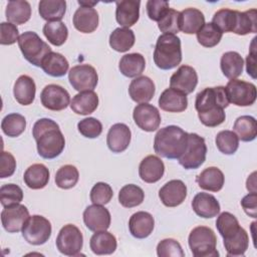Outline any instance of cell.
Returning <instances> with one entry per match:
<instances>
[{"mask_svg":"<svg viewBox=\"0 0 257 257\" xmlns=\"http://www.w3.org/2000/svg\"><path fill=\"white\" fill-rule=\"evenodd\" d=\"M225 86L206 87L196 95L195 108L201 122L209 127H215L224 122V108L229 105Z\"/></svg>","mask_w":257,"mask_h":257,"instance_id":"6da1fadb","label":"cell"},{"mask_svg":"<svg viewBox=\"0 0 257 257\" xmlns=\"http://www.w3.org/2000/svg\"><path fill=\"white\" fill-rule=\"evenodd\" d=\"M32 136L36 141L38 155L43 159H54L64 150V137L59 125L51 118L38 119L33 125Z\"/></svg>","mask_w":257,"mask_h":257,"instance_id":"7a4b0ae2","label":"cell"},{"mask_svg":"<svg viewBox=\"0 0 257 257\" xmlns=\"http://www.w3.org/2000/svg\"><path fill=\"white\" fill-rule=\"evenodd\" d=\"M188 144V133L177 125L161 128L155 136L154 150L157 155L166 159H179Z\"/></svg>","mask_w":257,"mask_h":257,"instance_id":"3957f363","label":"cell"},{"mask_svg":"<svg viewBox=\"0 0 257 257\" xmlns=\"http://www.w3.org/2000/svg\"><path fill=\"white\" fill-rule=\"evenodd\" d=\"M154 61L163 70L177 67L182 61L181 39L175 34L160 35L154 50Z\"/></svg>","mask_w":257,"mask_h":257,"instance_id":"277c9868","label":"cell"},{"mask_svg":"<svg viewBox=\"0 0 257 257\" xmlns=\"http://www.w3.org/2000/svg\"><path fill=\"white\" fill-rule=\"evenodd\" d=\"M189 247L195 257H218L217 238L214 231L206 226L194 228L188 238Z\"/></svg>","mask_w":257,"mask_h":257,"instance_id":"5b68a950","label":"cell"},{"mask_svg":"<svg viewBox=\"0 0 257 257\" xmlns=\"http://www.w3.org/2000/svg\"><path fill=\"white\" fill-rule=\"evenodd\" d=\"M17 42L24 58L35 66L41 67L42 60L49 52H51L50 46L33 31L22 33Z\"/></svg>","mask_w":257,"mask_h":257,"instance_id":"8992f818","label":"cell"},{"mask_svg":"<svg viewBox=\"0 0 257 257\" xmlns=\"http://www.w3.org/2000/svg\"><path fill=\"white\" fill-rule=\"evenodd\" d=\"M207 155L205 140L195 133L188 134V144L184 154L178 159L179 164L186 170L198 169L201 167Z\"/></svg>","mask_w":257,"mask_h":257,"instance_id":"52a82bcc","label":"cell"},{"mask_svg":"<svg viewBox=\"0 0 257 257\" xmlns=\"http://www.w3.org/2000/svg\"><path fill=\"white\" fill-rule=\"evenodd\" d=\"M51 224L43 216H30L22 228L23 238L31 245H42L51 236Z\"/></svg>","mask_w":257,"mask_h":257,"instance_id":"ba28073f","label":"cell"},{"mask_svg":"<svg viewBox=\"0 0 257 257\" xmlns=\"http://www.w3.org/2000/svg\"><path fill=\"white\" fill-rule=\"evenodd\" d=\"M55 243L61 254L66 256H76L82 249L83 236L81 231L75 225L67 224L60 229Z\"/></svg>","mask_w":257,"mask_h":257,"instance_id":"9c48e42d","label":"cell"},{"mask_svg":"<svg viewBox=\"0 0 257 257\" xmlns=\"http://www.w3.org/2000/svg\"><path fill=\"white\" fill-rule=\"evenodd\" d=\"M225 89L229 102L237 106H249L256 100V86L252 82L231 79L227 83Z\"/></svg>","mask_w":257,"mask_h":257,"instance_id":"30bf717a","label":"cell"},{"mask_svg":"<svg viewBox=\"0 0 257 257\" xmlns=\"http://www.w3.org/2000/svg\"><path fill=\"white\" fill-rule=\"evenodd\" d=\"M68 80L71 86L79 92L93 90L97 85L98 75L93 66L89 64H79L69 70Z\"/></svg>","mask_w":257,"mask_h":257,"instance_id":"8fae6325","label":"cell"},{"mask_svg":"<svg viewBox=\"0 0 257 257\" xmlns=\"http://www.w3.org/2000/svg\"><path fill=\"white\" fill-rule=\"evenodd\" d=\"M40 100L45 108L59 111L68 106L70 103V95L62 86L58 84H48L42 89Z\"/></svg>","mask_w":257,"mask_h":257,"instance_id":"7c38bea8","label":"cell"},{"mask_svg":"<svg viewBox=\"0 0 257 257\" xmlns=\"http://www.w3.org/2000/svg\"><path fill=\"white\" fill-rule=\"evenodd\" d=\"M29 217V211L24 205L14 204L4 207L1 212V223L8 233H17L22 231Z\"/></svg>","mask_w":257,"mask_h":257,"instance_id":"4fadbf2b","label":"cell"},{"mask_svg":"<svg viewBox=\"0 0 257 257\" xmlns=\"http://www.w3.org/2000/svg\"><path fill=\"white\" fill-rule=\"evenodd\" d=\"M133 117L136 124L145 132H155L161 124L159 109L150 103H140L134 108Z\"/></svg>","mask_w":257,"mask_h":257,"instance_id":"5bb4252c","label":"cell"},{"mask_svg":"<svg viewBox=\"0 0 257 257\" xmlns=\"http://www.w3.org/2000/svg\"><path fill=\"white\" fill-rule=\"evenodd\" d=\"M198 84V74L192 66L181 65L170 78V87L184 94L192 93Z\"/></svg>","mask_w":257,"mask_h":257,"instance_id":"9a60e30c","label":"cell"},{"mask_svg":"<svg viewBox=\"0 0 257 257\" xmlns=\"http://www.w3.org/2000/svg\"><path fill=\"white\" fill-rule=\"evenodd\" d=\"M110 213L102 205H90L83 212V222L92 232L107 230L110 226Z\"/></svg>","mask_w":257,"mask_h":257,"instance_id":"2e32d148","label":"cell"},{"mask_svg":"<svg viewBox=\"0 0 257 257\" xmlns=\"http://www.w3.org/2000/svg\"><path fill=\"white\" fill-rule=\"evenodd\" d=\"M187 197V186L181 180H171L159 191V198L166 207H177Z\"/></svg>","mask_w":257,"mask_h":257,"instance_id":"e0dca14e","label":"cell"},{"mask_svg":"<svg viewBox=\"0 0 257 257\" xmlns=\"http://www.w3.org/2000/svg\"><path fill=\"white\" fill-rule=\"evenodd\" d=\"M131 138L132 133L126 124L114 123L107 133L106 144L112 153H122L130 146Z\"/></svg>","mask_w":257,"mask_h":257,"instance_id":"ac0fdd59","label":"cell"},{"mask_svg":"<svg viewBox=\"0 0 257 257\" xmlns=\"http://www.w3.org/2000/svg\"><path fill=\"white\" fill-rule=\"evenodd\" d=\"M115 19L120 26L130 28L138 22L140 18V1L122 0L115 2Z\"/></svg>","mask_w":257,"mask_h":257,"instance_id":"d6986e66","label":"cell"},{"mask_svg":"<svg viewBox=\"0 0 257 257\" xmlns=\"http://www.w3.org/2000/svg\"><path fill=\"white\" fill-rule=\"evenodd\" d=\"M155 83L148 76H138L128 86L131 98L138 103H147L155 95Z\"/></svg>","mask_w":257,"mask_h":257,"instance_id":"ffe728a7","label":"cell"},{"mask_svg":"<svg viewBox=\"0 0 257 257\" xmlns=\"http://www.w3.org/2000/svg\"><path fill=\"white\" fill-rule=\"evenodd\" d=\"M165 173V165L163 161L154 155H150L143 159L139 167V175L141 179L149 184L156 183L162 179Z\"/></svg>","mask_w":257,"mask_h":257,"instance_id":"44dd1931","label":"cell"},{"mask_svg":"<svg viewBox=\"0 0 257 257\" xmlns=\"http://www.w3.org/2000/svg\"><path fill=\"white\" fill-rule=\"evenodd\" d=\"M155 227L154 217L145 211H139L133 214L128 221V229L131 234L137 239L149 237Z\"/></svg>","mask_w":257,"mask_h":257,"instance_id":"7402d4cb","label":"cell"},{"mask_svg":"<svg viewBox=\"0 0 257 257\" xmlns=\"http://www.w3.org/2000/svg\"><path fill=\"white\" fill-rule=\"evenodd\" d=\"M73 26L81 33H91L98 26V13L92 7L80 6L72 18Z\"/></svg>","mask_w":257,"mask_h":257,"instance_id":"603a6c76","label":"cell"},{"mask_svg":"<svg viewBox=\"0 0 257 257\" xmlns=\"http://www.w3.org/2000/svg\"><path fill=\"white\" fill-rule=\"evenodd\" d=\"M192 208L199 217L205 219L216 217L220 213L219 202L208 193H198L192 201Z\"/></svg>","mask_w":257,"mask_h":257,"instance_id":"cb8c5ba5","label":"cell"},{"mask_svg":"<svg viewBox=\"0 0 257 257\" xmlns=\"http://www.w3.org/2000/svg\"><path fill=\"white\" fill-rule=\"evenodd\" d=\"M159 106L168 112H182L188 106V98L186 94L170 87L160 95Z\"/></svg>","mask_w":257,"mask_h":257,"instance_id":"d4e9b609","label":"cell"},{"mask_svg":"<svg viewBox=\"0 0 257 257\" xmlns=\"http://www.w3.org/2000/svg\"><path fill=\"white\" fill-rule=\"evenodd\" d=\"M205 24L204 14L197 8H187L180 12V30L186 34L197 33Z\"/></svg>","mask_w":257,"mask_h":257,"instance_id":"484cf974","label":"cell"},{"mask_svg":"<svg viewBox=\"0 0 257 257\" xmlns=\"http://www.w3.org/2000/svg\"><path fill=\"white\" fill-rule=\"evenodd\" d=\"M36 85L32 77L20 75L14 83L13 94L15 99L22 105H29L34 101Z\"/></svg>","mask_w":257,"mask_h":257,"instance_id":"4316f807","label":"cell"},{"mask_svg":"<svg viewBox=\"0 0 257 257\" xmlns=\"http://www.w3.org/2000/svg\"><path fill=\"white\" fill-rule=\"evenodd\" d=\"M196 182L203 190L210 192H219L225 183L223 172L217 167H209L198 175Z\"/></svg>","mask_w":257,"mask_h":257,"instance_id":"83f0119b","label":"cell"},{"mask_svg":"<svg viewBox=\"0 0 257 257\" xmlns=\"http://www.w3.org/2000/svg\"><path fill=\"white\" fill-rule=\"evenodd\" d=\"M89 246L91 251L96 255H109L115 251L117 243L115 236L104 230L95 232L91 236Z\"/></svg>","mask_w":257,"mask_h":257,"instance_id":"f1b7e54d","label":"cell"},{"mask_svg":"<svg viewBox=\"0 0 257 257\" xmlns=\"http://www.w3.org/2000/svg\"><path fill=\"white\" fill-rule=\"evenodd\" d=\"M98 106V96L93 90L80 91L70 101L71 109L81 115L92 113Z\"/></svg>","mask_w":257,"mask_h":257,"instance_id":"f546056e","label":"cell"},{"mask_svg":"<svg viewBox=\"0 0 257 257\" xmlns=\"http://www.w3.org/2000/svg\"><path fill=\"white\" fill-rule=\"evenodd\" d=\"M49 170L43 164H34L28 167L24 173L23 180L26 186L32 190L46 187L49 182Z\"/></svg>","mask_w":257,"mask_h":257,"instance_id":"4dcf8cb0","label":"cell"},{"mask_svg":"<svg viewBox=\"0 0 257 257\" xmlns=\"http://www.w3.org/2000/svg\"><path fill=\"white\" fill-rule=\"evenodd\" d=\"M5 15L7 20L14 25H21L31 17V6L25 0H12L6 6Z\"/></svg>","mask_w":257,"mask_h":257,"instance_id":"1f68e13d","label":"cell"},{"mask_svg":"<svg viewBox=\"0 0 257 257\" xmlns=\"http://www.w3.org/2000/svg\"><path fill=\"white\" fill-rule=\"evenodd\" d=\"M41 68L50 76L61 77L67 73L69 63L62 54L51 51L42 60Z\"/></svg>","mask_w":257,"mask_h":257,"instance_id":"d6a6232c","label":"cell"},{"mask_svg":"<svg viewBox=\"0 0 257 257\" xmlns=\"http://www.w3.org/2000/svg\"><path fill=\"white\" fill-rule=\"evenodd\" d=\"M146 67L145 57L141 53H128L124 54L118 64L120 73L126 77L140 76Z\"/></svg>","mask_w":257,"mask_h":257,"instance_id":"836d02e7","label":"cell"},{"mask_svg":"<svg viewBox=\"0 0 257 257\" xmlns=\"http://www.w3.org/2000/svg\"><path fill=\"white\" fill-rule=\"evenodd\" d=\"M244 60L236 51L225 52L220 60V67L223 74L229 79H236L243 72Z\"/></svg>","mask_w":257,"mask_h":257,"instance_id":"e575fe53","label":"cell"},{"mask_svg":"<svg viewBox=\"0 0 257 257\" xmlns=\"http://www.w3.org/2000/svg\"><path fill=\"white\" fill-rule=\"evenodd\" d=\"M66 11L64 0H42L38 5V12L42 19L47 22L60 21Z\"/></svg>","mask_w":257,"mask_h":257,"instance_id":"d590c367","label":"cell"},{"mask_svg":"<svg viewBox=\"0 0 257 257\" xmlns=\"http://www.w3.org/2000/svg\"><path fill=\"white\" fill-rule=\"evenodd\" d=\"M227 256H243L249 247V236L242 227L231 237L223 239Z\"/></svg>","mask_w":257,"mask_h":257,"instance_id":"8d00e7d4","label":"cell"},{"mask_svg":"<svg viewBox=\"0 0 257 257\" xmlns=\"http://www.w3.org/2000/svg\"><path fill=\"white\" fill-rule=\"evenodd\" d=\"M135 33L130 28H115L109 35V45L117 52H126L135 44Z\"/></svg>","mask_w":257,"mask_h":257,"instance_id":"74e56055","label":"cell"},{"mask_svg":"<svg viewBox=\"0 0 257 257\" xmlns=\"http://www.w3.org/2000/svg\"><path fill=\"white\" fill-rule=\"evenodd\" d=\"M233 131L242 142H252L257 136V123L251 115L239 116L233 125Z\"/></svg>","mask_w":257,"mask_h":257,"instance_id":"f35d334b","label":"cell"},{"mask_svg":"<svg viewBox=\"0 0 257 257\" xmlns=\"http://www.w3.org/2000/svg\"><path fill=\"white\" fill-rule=\"evenodd\" d=\"M145 193L137 185L128 184L123 186L118 193V202L124 208H134L144 202Z\"/></svg>","mask_w":257,"mask_h":257,"instance_id":"ab89813d","label":"cell"},{"mask_svg":"<svg viewBox=\"0 0 257 257\" xmlns=\"http://www.w3.org/2000/svg\"><path fill=\"white\" fill-rule=\"evenodd\" d=\"M42 32L46 39L54 46H61L68 37V29L61 21L46 22Z\"/></svg>","mask_w":257,"mask_h":257,"instance_id":"60d3db41","label":"cell"},{"mask_svg":"<svg viewBox=\"0 0 257 257\" xmlns=\"http://www.w3.org/2000/svg\"><path fill=\"white\" fill-rule=\"evenodd\" d=\"M237 10L223 8L218 10L213 18L212 23L223 32H234L237 25Z\"/></svg>","mask_w":257,"mask_h":257,"instance_id":"b9f144b4","label":"cell"},{"mask_svg":"<svg viewBox=\"0 0 257 257\" xmlns=\"http://www.w3.org/2000/svg\"><path fill=\"white\" fill-rule=\"evenodd\" d=\"M26 127V119L25 117L17 112L9 113L1 121V128L2 132L10 137V138H16L19 137Z\"/></svg>","mask_w":257,"mask_h":257,"instance_id":"7bdbcfd3","label":"cell"},{"mask_svg":"<svg viewBox=\"0 0 257 257\" xmlns=\"http://www.w3.org/2000/svg\"><path fill=\"white\" fill-rule=\"evenodd\" d=\"M257 10L250 9L245 12H237V25L233 33L238 35H246L257 32Z\"/></svg>","mask_w":257,"mask_h":257,"instance_id":"ee69618b","label":"cell"},{"mask_svg":"<svg viewBox=\"0 0 257 257\" xmlns=\"http://www.w3.org/2000/svg\"><path fill=\"white\" fill-rule=\"evenodd\" d=\"M79 179V173L76 167L64 165L58 169L55 174V184L58 188L68 190L73 188Z\"/></svg>","mask_w":257,"mask_h":257,"instance_id":"f6af8a7d","label":"cell"},{"mask_svg":"<svg viewBox=\"0 0 257 257\" xmlns=\"http://www.w3.org/2000/svg\"><path fill=\"white\" fill-rule=\"evenodd\" d=\"M198 42L204 47H214L222 39V32L212 23H205L203 27L196 33Z\"/></svg>","mask_w":257,"mask_h":257,"instance_id":"bcb514c9","label":"cell"},{"mask_svg":"<svg viewBox=\"0 0 257 257\" xmlns=\"http://www.w3.org/2000/svg\"><path fill=\"white\" fill-rule=\"evenodd\" d=\"M218 150L224 155H233L239 148V139L232 131H221L215 140Z\"/></svg>","mask_w":257,"mask_h":257,"instance_id":"7dc6e473","label":"cell"},{"mask_svg":"<svg viewBox=\"0 0 257 257\" xmlns=\"http://www.w3.org/2000/svg\"><path fill=\"white\" fill-rule=\"evenodd\" d=\"M240 227L237 218L230 212L221 213L216 221V228L223 239H227L234 235Z\"/></svg>","mask_w":257,"mask_h":257,"instance_id":"c3c4849f","label":"cell"},{"mask_svg":"<svg viewBox=\"0 0 257 257\" xmlns=\"http://www.w3.org/2000/svg\"><path fill=\"white\" fill-rule=\"evenodd\" d=\"M23 199L22 189L15 184H5L0 188V202L3 207L19 204Z\"/></svg>","mask_w":257,"mask_h":257,"instance_id":"681fc988","label":"cell"},{"mask_svg":"<svg viewBox=\"0 0 257 257\" xmlns=\"http://www.w3.org/2000/svg\"><path fill=\"white\" fill-rule=\"evenodd\" d=\"M180 12L169 8L165 15L158 21V27L164 34H176L180 31L179 26Z\"/></svg>","mask_w":257,"mask_h":257,"instance_id":"f907efd6","label":"cell"},{"mask_svg":"<svg viewBox=\"0 0 257 257\" xmlns=\"http://www.w3.org/2000/svg\"><path fill=\"white\" fill-rule=\"evenodd\" d=\"M157 255L159 257H184L185 253L177 240L167 238L159 242L157 246Z\"/></svg>","mask_w":257,"mask_h":257,"instance_id":"816d5d0a","label":"cell"},{"mask_svg":"<svg viewBox=\"0 0 257 257\" xmlns=\"http://www.w3.org/2000/svg\"><path fill=\"white\" fill-rule=\"evenodd\" d=\"M112 196H113V192L111 187L106 183L98 182L92 187L89 197L92 204L105 205L109 203Z\"/></svg>","mask_w":257,"mask_h":257,"instance_id":"f5cc1de1","label":"cell"},{"mask_svg":"<svg viewBox=\"0 0 257 257\" xmlns=\"http://www.w3.org/2000/svg\"><path fill=\"white\" fill-rule=\"evenodd\" d=\"M78 132L85 138L95 139L102 133V124L95 117H86L77 123Z\"/></svg>","mask_w":257,"mask_h":257,"instance_id":"db71d44e","label":"cell"},{"mask_svg":"<svg viewBox=\"0 0 257 257\" xmlns=\"http://www.w3.org/2000/svg\"><path fill=\"white\" fill-rule=\"evenodd\" d=\"M169 8V2L164 0H149L147 2V13L153 21H160Z\"/></svg>","mask_w":257,"mask_h":257,"instance_id":"11a10c76","label":"cell"},{"mask_svg":"<svg viewBox=\"0 0 257 257\" xmlns=\"http://www.w3.org/2000/svg\"><path fill=\"white\" fill-rule=\"evenodd\" d=\"M19 31L16 25L10 22L0 24V43L2 45H11L18 41Z\"/></svg>","mask_w":257,"mask_h":257,"instance_id":"9f6ffc18","label":"cell"},{"mask_svg":"<svg viewBox=\"0 0 257 257\" xmlns=\"http://www.w3.org/2000/svg\"><path fill=\"white\" fill-rule=\"evenodd\" d=\"M16 169V161L12 154L2 151L0 156V178L11 177Z\"/></svg>","mask_w":257,"mask_h":257,"instance_id":"6f0895ef","label":"cell"},{"mask_svg":"<svg viewBox=\"0 0 257 257\" xmlns=\"http://www.w3.org/2000/svg\"><path fill=\"white\" fill-rule=\"evenodd\" d=\"M241 206L244 212L252 218H257V193L250 192L241 200Z\"/></svg>","mask_w":257,"mask_h":257,"instance_id":"680465c9","label":"cell"},{"mask_svg":"<svg viewBox=\"0 0 257 257\" xmlns=\"http://www.w3.org/2000/svg\"><path fill=\"white\" fill-rule=\"evenodd\" d=\"M255 40L256 37L253 38L250 52L246 57V70L247 73L252 77L256 78V50H255Z\"/></svg>","mask_w":257,"mask_h":257,"instance_id":"91938a15","label":"cell"},{"mask_svg":"<svg viewBox=\"0 0 257 257\" xmlns=\"http://www.w3.org/2000/svg\"><path fill=\"white\" fill-rule=\"evenodd\" d=\"M256 173L253 172L246 182V188L249 192H256V179H255Z\"/></svg>","mask_w":257,"mask_h":257,"instance_id":"94428289","label":"cell"},{"mask_svg":"<svg viewBox=\"0 0 257 257\" xmlns=\"http://www.w3.org/2000/svg\"><path fill=\"white\" fill-rule=\"evenodd\" d=\"M78 4L80 5V6H83V7H92L93 8V6L94 5H96L97 4V2H87V1H78Z\"/></svg>","mask_w":257,"mask_h":257,"instance_id":"6125c7cd","label":"cell"}]
</instances>
